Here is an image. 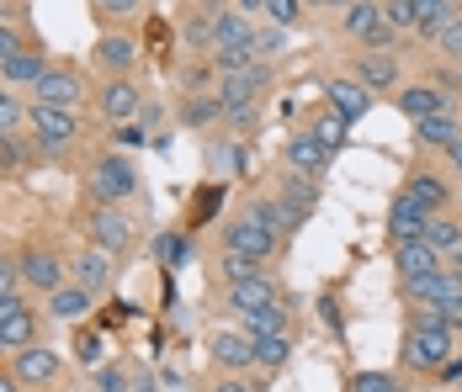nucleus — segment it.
<instances>
[{"mask_svg": "<svg viewBox=\"0 0 462 392\" xmlns=\"http://www.w3.org/2000/svg\"><path fill=\"white\" fill-rule=\"evenodd\" d=\"M255 59H261L255 43H234V48H218V53H213V69H218V75H234V69H250Z\"/></svg>", "mask_w": 462, "mask_h": 392, "instance_id": "obj_36", "label": "nucleus"}, {"mask_svg": "<svg viewBox=\"0 0 462 392\" xmlns=\"http://www.w3.org/2000/svg\"><path fill=\"white\" fill-rule=\"evenodd\" d=\"M101 355V345H96V334H80V360H96Z\"/></svg>", "mask_w": 462, "mask_h": 392, "instance_id": "obj_50", "label": "nucleus"}, {"mask_svg": "<svg viewBox=\"0 0 462 392\" xmlns=\"http://www.w3.org/2000/svg\"><path fill=\"white\" fill-rule=\"evenodd\" d=\"M0 392H22V382H16L11 371H0Z\"/></svg>", "mask_w": 462, "mask_h": 392, "instance_id": "obj_54", "label": "nucleus"}, {"mask_svg": "<svg viewBox=\"0 0 462 392\" xmlns=\"http://www.w3.org/2000/svg\"><path fill=\"white\" fill-rule=\"evenodd\" d=\"M234 43H255V27L245 11H213V53Z\"/></svg>", "mask_w": 462, "mask_h": 392, "instance_id": "obj_25", "label": "nucleus"}, {"mask_svg": "<svg viewBox=\"0 0 462 392\" xmlns=\"http://www.w3.org/2000/svg\"><path fill=\"white\" fill-rule=\"evenodd\" d=\"M27 132L38 138V149H64V143L80 138V106L32 101V106H27Z\"/></svg>", "mask_w": 462, "mask_h": 392, "instance_id": "obj_1", "label": "nucleus"}, {"mask_svg": "<svg viewBox=\"0 0 462 392\" xmlns=\"http://www.w3.org/2000/svg\"><path fill=\"white\" fill-rule=\"evenodd\" d=\"M425 239H430V250L441 255V265H447V260H452V255L462 250V228H457L452 218H441V213L430 218V228H425Z\"/></svg>", "mask_w": 462, "mask_h": 392, "instance_id": "obj_32", "label": "nucleus"}, {"mask_svg": "<svg viewBox=\"0 0 462 392\" xmlns=\"http://www.w3.org/2000/svg\"><path fill=\"white\" fill-rule=\"evenodd\" d=\"M272 303H287L282 297V287L261 270V276H245V281H234L229 287V307L234 313H255V307H272Z\"/></svg>", "mask_w": 462, "mask_h": 392, "instance_id": "obj_14", "label": "nucleus"}, {"mask_svg": "<svg viewBox=\"0 0 462 392\" xmlns=\"http://www.w3.org/2000/svg\"><path fill=\"white\" fill-rule=\"evenodd\" d=\"M75 281H80V287H91V292L112 287V250H101V244L80 250V255H75Z\"/></svg>", "mask_w": 462, "mask_h": 392, "instance_id": "obj_22", "label": "nucleus"}, {"mask_svg": "<svg viewBox=\"0 0 462 392\" xmlns=\"http://www.w3.org/2000/svg\"><path fill=\"white\" fill-rule=\"evenodd\" d=\"M91 303H96V292H91V287H80V281H69V287L59 281V287L48 292V313H53V318H64V324L86 318V313H91Z\"/></svg>", "mask_w": 462, "mask_h": 392, "instance_id": "obj_20", "label": "nucleus"}, {"mask_svg": "<svg viewBox=\"0 0 462 392\" xmlns=\"http://www.w3.org/2000/svg\"><path fill=\"white\" fill-rule=\"evenodd\" d=\"M351 392H404V382L393 371H356L351 377Z\"/></svg>", "mask_w": 462, "mask_h": 392, "instance_id": "obj_38", "label": "nucleus"}, {"mask_svg": "<svg viewBox=\"0 0 462 392\" xmlns=\"http://www.w3.org/2000/svg\"><path fill=\"white\" fill-rule=\"evenodd\" d=\"M404 191H410V196H415V202H425V207H430V213H436V207H447V202H452V191H447V186H441V180H436V175H415V180H410V186H404Z\"/></svg>", "mask_w": 462, "mask_h": 392, "instance_id": "obj_35", "label": "nucleus"}, {"mask_svg": "<svg viewBox=\"0 0 462 392\" xmlns=\"http://www.w3.org/2000/svg\"><path fill=\"white\" fill-rule=\"evenodd\" d=\"M218 117H224L218 90H186V101H181V123L186 128H213Z\"/></svg>", "mask_w": 462, "mask_h": 392, "instance_id": "obj_24", "label": "nucleus"}, {"mask_svg": "<svg viewBox=\"0 0 462 392\" xmlns=\"http://www.w3.org/2000/svg\"><path fill=\"white\" fill-rule=\"evenodd\" d=\"M309 132L319 138V143L329 149V154H340V149H346V138H351V117H340V112L329 106L324 117H314V123H309Z\"/></svg>", "mask_w": 462, "mask_h": 392, "instance_id": "obj_30", "label": "nucleus"}, {"mask_svg": "<svg viewBox=\"0 0 462 392\" xmlns=\"http://www.w3.org/2000/svg\"><path fill=\"white\" fill-rule=\"evenodd\" d=\"M11 377H16L22 387H48V382H59V377H64V360H59L48 345L11 350Z\"/></svg>", "mask_w": 462, "mask_h": 392, "instance_id": "obj_6", "label": "nucleus"}, {"mask_svg": "<svg viewBox=\"0 0 462 392\" xmlns=\"http://www.w3.org/2000/svg\"><path fill=\"white\" fill-rule=\"evenodd\" d=\"M234 11H245V16H255V11H266V0H234Z\"/></svg>", "mask_w": 462, "mask_h": 392, "instance_id": "obj_51", "label": "nucleus"}, {"mask_svg": "<svg viewBox=\"0 0 462 392\" xmlns=\"http://www.w3.org/2000/svg\"><path fill=\"white\" fill-rule=\"evenodd\" d=\"M383 16L393 27H420V5L415 0H383Z\"/></svg>", "mask_w": 462, "mask_h": 392, "instance_id": "obj_42", "label": "nucleus"}, {"mask_svg": "<svg viewBox=\"0 0 462 392\" xmlns=\"http://www.w3.org/2000/svg\"><path fill=\"white\" fill-rule=\"evenodd\" d=\"M303 5H324V0H303Z\"/></svg>", "mask_w": 462, "mask_h": 392, "instance_id": "obj_57", "label": "nucleus"}, {"mask_svg": "<svg viewBox=\"0 0 462 392\" xmlns=\"http://www.w3.org/2000/svg\"><path fill=\"white\" fill-rule=\"evenodd\" d=\"M22 123H27V106L11 90H0V132H22Z\"/></svg>", "mask_w": 462, "mask_h": 392, "instance_id": "obj_39", "label": "nucleus"}, {"mask_svg": "<svg viewBox=\"0 0 462 392\" xmlns=\"http://www.w3.org/2000/svg\"><path fill=\"white\" fill-rule=\"evenodd\" d=\"M457 5H462V0H457Z\"/></svg>", "mask_w": 462, "mask_h": 392, "instance_id": "obj_59", "label": "nucleus"}, {"mask_svg": "<svg viewBox=\"0 0 462 392\" xmlns=\"http://www.w3.org/2000/svg\"><path fill=\"white\" fill-rule=\"evenodd\" d=\"M245 218L261 223V228H266V233H277V239L292 228V213L282 207V196H277V202H272V196H266V202H250V213H245Z\"/></svg>", "mask_w": 462, "mask_h": 392, "instance_id": "obj_33", "label": "nucleus"}, {"mask_svg": "<svg viewBox=\"0 0 462 392\" xmlns=\"http://www.w3.org/2000/svg\"><path fill=\"white\" fill-rule=\"evenodd\" d=\"M91 239L112 255H128L134 250V218L123 213V202H96L91 207Z\"/></svg>", "mask_w": 462, "mask_h": 392, "instance_id": "obj_5", "label": "nucleus"}, {"mask_svg": "<svg viewBox=\"0 0 462 392\" xmlns=\"http://www.w3.org/2000/svg\"><path fill=\"white\" fill-rule=\"evenodd\" d=\"M324 101H329L340 117H351V123H362L372 112V90L362 86V80H329V86H324Z\"/></svg>", "mask_w": 462, "mask_h": 392, "instance_id": "obj_17", "label": "nucleus"}, {"mask_svg": "<svg viewBox=\"0 0 462 392\" xmlns=\"http://www.w3.org/2000/svg\"><path fill=\"white\" fill-rule=\"evenodd\" d=\"M22 48H32V43H27V38L11 27V22H0V64H5L11 53H22Z\"/></svg>", "mask_w": 462, "mask_h": 392, "instance_id": "obj_47", "label": "nucleus"}, {"mask_svg": "<svg viewBox=\"0 0 462 392\" xmlns=\"http://www.w3.org/2000/svg\"><path fill=\"white\" fill-rule=\"evenodd\" d=\"M96 392H134V377L123 366H101L96 371Z\"/></svg>", "mask_w": 462, "mask_h": 392, "instance_id": "obj_44", "label": "nucleus"}, {"mask_svg": "<svg viewBox=\"0 0 462 392\" xmlns=\"http://www.w3.org/2000/svg\"><path fill=\"white\" fill-rule=\"evenodd\" d=\"M356 80L367 90H388V86H399V64H393V53H362L356 59Z\"/></svg>", "mask_w": 462, "mask_h": 392, "instance_id": "obj_26", "label": "nucleus"}, {"mask_svg": "<svg viewBox=\"0 0 462 392\" xmlns=\"http://www.w3.org/2000/svg\"><path fill=\"white\" fill-rule=\"evenodd\" d=\"M393 265H399L404 281H415V276L441 270V255L430 250V239H410V244H393Z\"/></svg>", "mask_w": 462, "mask_h": 392, "instance_id": "obj_18", "label": "nucleus"}, {"mask_svg": "<svg viewBox=\"0 0 462 392\" xmlns=\"http://www.w3.org/2000/svg\"><path fill=\"white\" fill-rule=\"evenodd\" d=\"M324 5H340V11H351V5H356V0H324Z\"/></svg>", "mask_w": 462, "mask_h": 392, "instance_id": "obj_56", "label": "nucleus"}, {"mask_svg": "<svg viewBox=\"0 0 462 392\" xmlns=\"http://www.w3.org/2000/svg\"><path fill=\"white\" fill-rule=\"evenodd\" d=\"M399 112H404L410 123H420V117L452 112V101H447V96H441L436 86H404V90H399Z\"/></svg>", "mask_w": 462, "mask_h": 392, "instance_id": "obj_21", "label": "nucleus"}, {"mask_svg": "<svg viewBox=\"0 0 462 392\" xmlns=\"http://www.w3.org/2000/svg\"><path fill=\"white\" fill-rule=\"evenodd\" d=\"M282 48H287V27H272V22H266V27L255 32V53H261V59H277Z\"/></svg>", "mask_w": 462, "mask_h": 392, "instance_id": "obj_43", "label": "nucleus"}, {"mask_svg": "<svg viewBox=\"0 0 462 392\" xmlns=\"http://www.w3.org/2000/svg\"><path fill=\"white\" fill-rule=\"evenodd\" d=\"M436 48L447 53V59H462V5H457V16L441 27V38H436Z\"/></svg>", "mask_w": 462, "mask_h": 392, "instance_id": "obj_45", "label": "nucleus"}, {"mask_svg": "<svg viewBox=\"0 0 462 392\" xmlns=\"http://www.w3.org/2000/svg\"><path fill=\"white\" fill-rule=\"evenodd\" d=\"M16 307H27L22 297H16V287H11V292H0V318H5V313H16Z\"/></svg>", "mask_w": 462, "mask_h": 392, "instance_id": "obj_49", "label": "nucleus"}, {"mask_svg": "<svg viewBox=\"0 0 462 392\" xmlns=\"http://www.w3.org/2000/svg\"><path fill=\"white\" fill-rule=\"evenodd\" d=\"M154 250H160V260H165V265H186V255H191V244H186L181 233H165Z\"/></svg>", "mask_w": 462, "mask_h": 392, "instance_id": "obj_46", "label": "nucleus"}, {"mask_svg": "<svg viewBox=\"0 0 462 392\" xmlns=\"http://www.w3.org/2000/svg\"><path fill=\"white\" fill-rule=\"evenodd\" d=\"M261 86H272V59H255L250 69H234V75H224L218 101H224V106H250V101L261 96Z\"/></svg>", "mask_w": 462, "mask_h": 392, "instance_id": "obj_9", "label": "nucleus"}, {"mask_svg": "<svg viewBox=\"0 0 462 392\" xmlns=\"http://www.w3.org/2000/svg\"><path fill=\"white\" fill-rule=\"evenodd\" d=\"M0 345H5V350H27V345H38V318H32L27 307L5 313V318H0Z\"/></svg>", "mask_w": 462, "mask_h": 392, "instance_id": "obj_29", "label": "nucleus"}, {"mask_svg": "<svg viewBox=\"0 0 462 392\" xmlns=\"http://www.w3.org/2000/svg\"><path fill=\"white\" fill-rule=\"evenodd\" d=\"M86 186H91L96 202H128L139 191V170H134L128 154H101L91 165V175H86Z\"/></svg>", "mask_w": 462, "mask_h": 392, "instance_id": "obj_3", "label": "nucleus"}, {"mask_svg": "<svg viewBox=\"0 0 462 392\" xmlns=\"http://www.w3.org/2000/svg\"><path fill=\"white\" fill-rule=\"evenodd\" d=\"M96 106H101L106 123H134V117L143 112V96H139V86H134L128 75H112L106 86L96 90Z\"/></svg>", "mask_w": 462, "mask_h": 392, "instance_id": "obj_7", "label": "nucleus"}, {"mask_svg": "<svg viewBox=\"0 0 462 392\" xmlns=\"http://www.w3.org/2000/svg\"><path fill=\"white\" fill-rule=\"evenodd\" d=\"M96 64H101L106 75H128V69L139 64V43H134L128 32H101V38H96Z\"/></svg>", "mask_w": 462, "mask_h": 392, "instance_id": "obj_16", "label": "nucleus"}, {"mask_svg": "<svg viewBox=\"0 0 462 392\" xmlns=\"http://www.w3.org/2000/svg\"><path fill=\"white\" fill-rule=\"evenodd\" d=\"M415 138L425 143V149H452V143L462 138L457 112H436V117H420V123H415Z\"/></svg>", "mask_w": 462, "mask_h": 392, "instance_id": "obj_23", "label": "nucleus"}, {"mask_svg": "<svg viewBox=\"0 0 462 392\" xmlns=\"http://www.w3.org/2000/svg\"><path fill=\"white\" fill-rule=\"evenodd\" d=\"M213 392H250V382H234V377H229V382H218Z\"/></svg>", "mask_w": 462, "mask_h": 392, "instance_id": "obj_53", "label": "nucleus"}, {"mask_svg": "<svg viewBox=\"0 0 462 392\" xmlns=\"http://www.w3.org/2000/svg\"><path fill=\"white\" fill-rule=\"evenodd\" d=\"M452 324H410L404 334V366L410 371H436L441 360H452Z\"/></svg>", "mask_w": 462, "mask_h": 392, "instance_id": "obj_2", "label": "nucleus"}, {"mask_svg": "<svg viewBox=\"0 0 462 392\" xmlns=\"http://www.w3.org/2000/svg\"><path fill=\"white\" fill-rule=\"evenodd\" d=\"M0 355H5V345H0Z\"/></svg>", "mask_w": 462, "mask_h": 392, "instance_id": "obj_58", "label": "nucleus"}, {"mask_svg": "<svg viewBox=\"0 0 462 392\" xmlns=\"http://www.w3.org/2000/svg\"><path fill=\"white\" fill-rule=\"evenodd\" d=\"M287 355H292V334H255V366L277 371L287 366Z\"/></svg>", "mask_w": 462, "mask_h": 392, "instance_id": "obj_34", "label": "nucleus"}, {"mask_svg": "<svg viewBox=\"0 0 462 392\" xmlns=\"http://www.w3.org/2000/svg\"><path fill=\"white\" fill-rule=\"evenodd\" d=\"M282 154H287V170H292V175H314V180H319V175L329 170V160H335V154H329V149H324V143H319L309 128L292 132Z\"/></svg>", "mask_w": 462, "mask_h": 392, "instance_id": "obj_11", "label": "nucleus"}, {"mask_svg": "<svg viewBox=\"0 0 462 392\" xmlns=\"http://www.w3.org/2000/svg\"><path fill=\"white\" fill-rule=\"evenodd\" d=\"M272 27H292L298 16H303V0H266V11H261Z\"/></svg>", "mask_w": 462, "mask_h": 392, "instance_id": "obj_40", "label": "nucleus"}, {"mask_svg": "<svg viewBox=\"0 0 462 392\" xmlns=\"http://www.w3.org/2000/svg\"><path fill=\"white\" fill-rule=\"evenodd\" d=\"M43 75H48V59H43L38 43L22 48V53H11V59L0 64V80H5V86H38Z\"/></svg>", "mask_w": 462, "mask_h": 392, "instance_id": "obj_19", "label": "nucleus"}, {"mask_svg": "<svg viewBox=\"0 0 462 392\" xmlns=\"http://www.w3.org/2000/svg\"><path fill=\"white\" fill-rule=\"evenodd\" d=\"M224 250H234V255H255V260H266V255L277 250V233H266L261 223H250V218H234L229 228H224Z\"/></svg>", "mask_w": 462, "mask_h": 392, "instance_id": "obj_12", "label": "nucleus"}, {"mask_svg": "<svg viewBox=\"0 0 462 392\" xmlns=\"http://www.w3.org/2000/svg\"><path fill=\"white\" fill-rule=\"evenodd\" d=\"M314 202H319V180H314V175H292L287 170V180H282V207L292 213V223L303 218Z\"/></svg>", "mask_w": 462, "mask_h": 392, "instance_id": "obj_27", "label": "nucleus"}, {"mask_svg": "<svg viewBox=\"0 0 462 392\" xmlns=\"http://www.w3.org/2000/svg\"><path fill=\"white\" fill-rule=\"evenodd\" d=\"M134 392H154V377H134Z\"/></svg>", "mask_w": 462, "mask_h": 392, "instance_id": "obj_55", "label": "nucleus"}, {"mask_svg": "<svg viewBox=\"0 0 462 392\" xmlns=\"http://www.w3.org/2000/svg\"><path fill=\"white\" fill-rule=\"evenodd\" d=\"M245 318V334H292V307L287 303H272V307H255V313H239Z\"/></svg>", "mask_w": 462, "mask_h": 392, "instance_id": "obj_28", "label": "nucleus"}, {"mask_svg": "<svg viewBox=\"0 0 462 392\" xmlns=\"http://www.w3.org/2000/svg\"><path fill=\"white\" fill-rule=\"evenodd\" d=\"M208 355H213L224 371H250V366H255V340L224 329V334H213V340H208Z\"/></svg>", "mask_w": 462, "mask_h": 392, "instance_id": "obj_15", "label": "nucleus"}, {"mask_svg": "<svg viewBox=\"0 0 462 392\" xmlns=\"http://www.w3.org/2000/svg\"><path fill=\"white\" fill-rule=\"evenodd\" d=\"M16 276H22L27 287H38V292H53V287L64 281V265H59V255H53V250H43V244H27V250L16 255Z\"/></svg>", "mask_w": 462, "mask_h": 392, "instance_id": "obj_10", "label": "nucleus"}, {"mask_svg": "<svg viewBox=\"0 0 462 392\" xmlns=\"http://www.w3.org/2000/svg\"><path fill=\"white\" fill-rule=\"evenodd\" d=\"M447 160H452V170L462 175V138H457V143H452V149H447Z\"/></svg>", "mask_w": 462, "mask_h": 392, "instance_id": "obj_52", "label": "nucleus"}, {"mask_svg": "<svg viewBox=\"0 0 462 392\" xmlns=\"http://www.w3.org/2000/svg\"><path fill=\"white\" fill-rule=\"evenodd\" d=\"M430 207L425 202H415L410 191H399V202L388 207V239L393 244H410V239H425V228H430Z\"/></svg>", "mask_w": 462, "mask_h": 392, "instance_id": "obj_8", "label": "nucleus"}, {"mask_svg": "<svg viewBox=\"0 0 462 392\" xmlns=\"http://www.w3.org/2000/svg\"><path fill=\"white\" fill-rule=\"evenodd\" d=\"M91 11L101 22H128V16H139V0H91Z\"/></svg>", "mask_w": 462, "mask_h": 392, "instance_id": "obj_41", "label": "nucleus"}, {"mask_svg": "<svg viewBox=\"0 0 462 392\" xmlns=\"http://www.w3.org/2000/svg\"><path fill=\"white\" fill-rule=\"evenodd\" d=\"M224 117H229L234 132H255V101L250 106H224Z\"/></svg>", "mask_w": 462, "mask_h": 392, "instance_id": "obj_48", "label": "nucleus"}, {"mask_svg": "<svg viewBox=\"0 0 462 392\" xmlns=\"http://www.w3.org/2000/svg\"><path fill=\"white\" fill-rule=\"evenodd\" d=\"M346 32H351L356 43H367L372 53H388L399 27H393V22L383 16V5H377V0H356V5L346 11Z\"/></svg>", "mask_w": 462, "mask_h": 392, "instance_id": "obj_4", "label": "nucleus"}, {"mask_svg": "<svg viewBox=\"0 0 462 392\" xmlns=\"http://www.w3.org/2000/svg\"><path fill=\"white\" fill-rule=\"evenodd\" d=\"M213 11L218 5H202V11H191L181 27V43L191 48V53H213Z\"/></svg>", "mask_w": 462, "mask_h": 392, "instance_id": "obj_31", "label": "nucleus"}, {"mask_svg": "<svg viewBox=\"0 0 462 392\" xmlns=\"http://www.w3.org/2000/svg\"><path fill=\"white\" fill-rule=\"evenodd\" d=\"M32 90H38V101H53V106H80L86 101V80L64 64H48V75Z\"/></svg>", "mask_w": 462, "mask_h": 392, "instance_id": "obj_13", "label": "nucleus"}, {"mask_svg": "<svg viewBox=\"0 0 462 392\" xmlns=\"http://www.w3.org/2000/svg\"><path fill=\"white\" fill-rule=\"evenodd\" d=\"M261 265L266 260H255V255H234V250H224V260H218V270H224V281H245V276H261Z\"/></svg>", "mask_w": 462, "mask_h": 392, "instance_id": "obj_37", "label": "nucleus"}]
</instances>
